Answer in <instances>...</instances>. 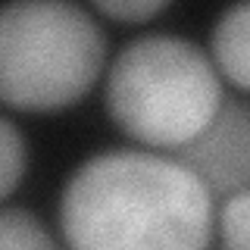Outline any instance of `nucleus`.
I'll list each match as a JSON object with an SVG mask.
<instances>
[{
    "instance_id": "9",
    "label": "nucleus",
    "mask_w": 250,
    "mask_h": 250,
    "mask_svg": "<svg viewBox=\"0 0 250 250\" xmlns=\"http://www.w3.org/2000/svg\"><path fill=\"white\" fill-rule=\"evenodd\" d=\"M163 10H169L166 0H97L94 3V13L106 16V19H116V22H125V25L150 22Z\"/></svg>"
},
{
    "instance_id": "5",
    "label": "nucleus",
    "mask_w": 250,
    "mask_h": 250,
    "mask_svg": "<svg viewBox=\"0 0 250 250\" xmlns=\"http://www.w3.org/2000/svg\"><path fill=\"white\" fill-rule=\"evenodd\" d=\"M209 50L219 75L229 78L234 88L250 91V0L219 13Z\"/></svg>"
},
{
    "instance_id": "1",
    "label": "nucleus",
    "mask_w": 250,
    "mask_h": 250,
    "mask_svg": "<svg viewBox=\"0 0 250 250\" xmlns=\"http://www.w3.org/2000/svg\"><path fill=\"white\" fill-rule=\"evenodd\" d=\"M60 231L69 250H209L216 200L175 156L104 150L66 178Z\"/></svg>"
},
{
    "instance_id": "7",
    "label": "nucleus",
    "mask_w": 250,
    "mask_h": 250,
    "mask_svg": "<svg viewBox=\"0 0 250 250\" xmlns=\"http://www.w3.org/2000/svg\"><path fill=\"white\" fill-rule=\"evenodd\" d=\"M28 169V144L19 125L0 113V203L22 185Z\"/></svg>"
},
{
    "instance_id": "2",
    "label": "nucleus",
    "mask_w": 250,
    "mask_h": 250,
    "mask_svg": "<svg viewBox=\"0 0 250 250\" xmlns=\"http://www.w3.org/2000/svg\"><path fill=\"white\" fill-rule=\"evenodd\" d=\"M106 113L122 135L156 150H182L216 119L222 75L200 44L182 35H141L106 72Z\"/></svg>"
},
{
    "instance_id": "8",
    "label": "nucleus",
    "mask_w": 250,
    "mask_h": 250,
    "mask_svg": "<svg viewBox=\"0 0 250 250\" xmlns=\"http://www.w3.org/2000/svg\"><path fill=\"white\" fill-rule=\"evenodd\" d=\"M216 229L222 250H250V191H241L222 203Z\"/></svg>"
},
{
    "instance_id": "3",
    "label": "nucleus",
    "mask_w": 250,
    "mask_h": 250,
    "mask_svg": "<svg viewBox=\"0 0 250 250\" xmlns=\"http://www.w3.org/2000/svg\"><path fill=\"white\" fill-rule=\"evenodd\" d=\"M106 35L88 6L16 0L0 6V104L22 113H57L97 84Z\"/></svg>"
},
{
    "instance_id": "4",
    "label": "nucleus",
    "mask_w": 250,
    "mask_h": 250,
    "mask_svg": "<svg viewBox=\"0 0 250 250\" xmlns=\"http://www.w3.org/2000/svg\"><path fill=\"white\" fill-rule=\"evenodd\" d=\"M172 156L207 185L213 200L250 191V104L225 97L216 119Z\"/></svg>"
},
{
    "instance_id": "6",
    "label": "nucleus",
    "mask_w": 250,
    "mask_h": 250,
    "mask_svg": "<svg viewBox=\"0 0 250 250\" xmlns=\"http://www.w3.org/2000/svg\"><path fill=\"white\" fill-rule=\"evenodd\" d=\"M0 250H60V244L35 213L6 207L0 209Z\"/></svg>"
}]
</instances>
